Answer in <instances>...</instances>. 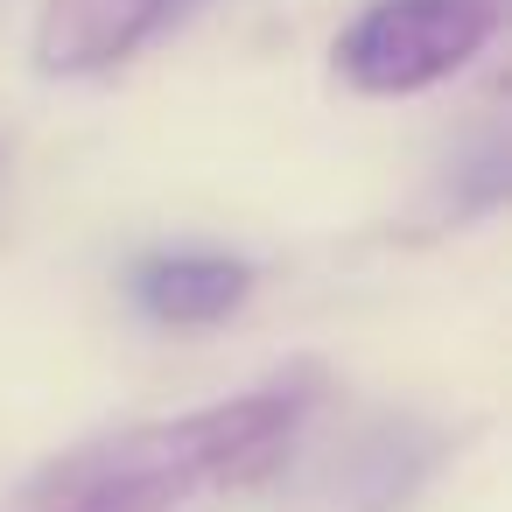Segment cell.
<instances>
[{
  "label": "cell",
  "instance_id": "cell-1",
  "mask_svg": "<svg viewBox=\"0 0 512 512\" xmlns=\"http://www.w3.org/2000/svg\"><path fill=\"white\" fill-rule=\"evenodd\" d=\"M316 393V365H295L232 400L92 435L43 463L8 512H218L295 449Z\"/></svg>",
  "mask_w": 512,
  "mask_h": 512
},
{
  "label": "cell",
  "instance_id": "cell-2",
  "mask_svg": "<svg viewBox=\"0 0 512 512\" xmlns=\"http://www.w3.org/2000/svg\"><path fill=\"white\" fill-rule=\"evenodd\" d=\"M505 0H372L337 36V71L351 92L400 99L456 78L498 29Z\"/></svg>",
  "mask_w": 512,
  "mask_h": 512
},
{
  "label": "cell",
  "instance_id": "cell-3",
  "mask_svg": "<svg viewBox=\"0 0 512 512\" xmlns=\"http://www.w3.org/2000/svg\"><path fill=\"white\" fill-rule=\"evenodd\" d=\"M183 15V0H43L36 15V71L43 78H99L127 64L148 36Z\"/></svg>",
  "mask_w": 512,
  "mask_h": 512
},
{
  "label": "cell",
  "instance_id": "cell-4",
  "mask_svg": "<svg viewBox=\"0 0 512 512\" xmlns=\"http://www.w3.org/2000/svg\"><path fill=\"white\" fill-rule=\"evenodd\" d=\"M127 295L148 323L162 330H211L225 323L246 295H253V260L239 253H211V246H176V253H148L127 267Z\"/></svg>",
  "mask_w": 512,
  "mask_h": 512
}]
</instances>
